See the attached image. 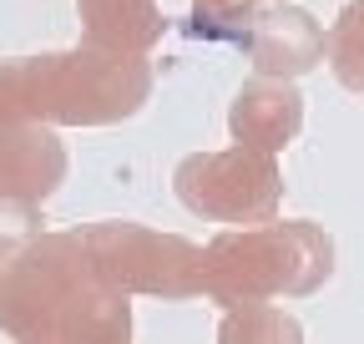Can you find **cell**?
Masks as SVG:
<instances>
[{
  "label": "cell",
  "instance_id": "277c9868",
  "mask_svg": "<svg viewBox=\"0 0 364 344\" xmlns=\"http://www.w3.org/2000/svg\"><path fill=\"white\" fill-rule=\"evenodd\" d=\"M334 71L364 92V0L349 6L334 26Z\"/></svg>",
  "mask_w": 364,
  "mask_h": 344
},
{
  "label": "cell",
  "instance_id": "6da1fadb",
  "mask_svg": "<svg viewBox=\"0 0 364 344\" xmlns=\"http://www.w3.org/2000/svg\"><path fill=\"white\" fill-rule=\"evenodd\" d=\"M253 61L263 66V71H284V76H294V71H309L314 61H318V51H324V31H318L304 11H268V16H258L253 21Z\"/></svg>",
  "mask_w": 364,
  "mask_h": 344
},
{
  "label": "cell",
  "instance_id": "3957f363",
  "mask_svg": "<svg viewBox=\"0 0 364 344\" xmlns=\"http://www.w3.org/2000/svg\"><path fill=\"white\" fill-rule=\"evenodd\" d=\"M81 11L102 46H147L162 31L152 0H81Z\"/></svg>",
  "mask_w": 364,
  "mask_h": 344
},
{
  "label": "cell",
  "instance_id": "7a4b0ae2",
  "mask_svg": "<svg viewBox=\"0 0 364 344\" xmlns=\"http://www.w3.org/2000/svg\"><path fill=\"white\" fill-rule=\"evenodd\" d=\"M233 127L248 142L279 147L284 137H294V127H299V92L294 86H273V81L243 86L238 107H233Z\"/></svg>",
  "mask_w": 364,
  "mask_h": 344
}]
</instances>
